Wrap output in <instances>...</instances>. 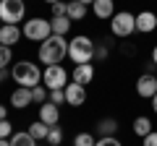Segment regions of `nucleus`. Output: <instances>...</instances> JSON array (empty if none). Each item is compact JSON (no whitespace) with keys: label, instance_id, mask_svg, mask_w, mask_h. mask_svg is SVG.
<instances>
[{"label":"nucleus","instance_id":"f257e3e1","mask_svg":"<svg viewBox=\"0 0 157 146\" xmlns=\"http://www.w3.org/2000/svg\"><path fill=\"white\" fill-rule=\"evenodd\" d=\"M63 57H68V39L66 37H58V34H50L45 42H39L37 50V60L47 65H60Z\"/></svg>","mask_w":157,"mask_h":146},{"label":"nucleus","instance_id":"f03ea898","mask_svg":"<svg viewBox=\"0 0 157 146\" xmlns=\"http://www.w3.org/2000/svg\"><path fill=\"white\" fill-rule=\"evenodd\" d=\"M94 47H97V42L92 39V37L76 34V37L68 39V57H71V63H76V65L92 63L94 60Z\"/></svg>","mask_w":157,"mask_h":146},{"label":"nucleus","instance_id":"7ed1b4c3","mask_svg":"<svg viewBox=\"0 0 157 146\" xmlns=\"http://www.w3.org/2000/svg\"><path fill=\"white\" fill-rule=\"evenodd\" d=\"M13 81L24 89H34V86L42 84V68L32 60H21V63H13V71H11Z\"/></svg>","mask_w":157,"mask_h":146},{"label":"nucleus","instance_id":"20e7f679","mask_svg":"<svg viewBox=\"0 0 157 146\" xmlns=\"http://www.w3.org/2000/svg\"><path fill=\"white\" fill-rule=\"evenodd\" d=\"M136 31V16L131 11H115V16L110 18V34L118 39H126Z\"/></svg>","mask_w":157,"mask_h":146},{"label":"nucleus","instance_id":"39448f33","mask_svg":"<svg viewBox=\"0 0 157 146\" xmlns=\"http://www.w3.org/2000/svg\"><path fill=\"white\" fill-rule=\"evenodd\" d=\"M21 31H24V37H26L29 42H45L52 34V29H50V21H47V18L34 16V18H29V21H24Z\"/></svg>","mask_w":157,"mask_h":146},{"label":"nucleus","instance_id":"423d86ee","mask_svg":"<svg viewBox=\"0 0 157 146\" xmlns=\"http://www.w3.org/2000/svg\"><path fill=\"white\" fill-rule=\"evenodd\" d=\"M26 16V3L24 0H3L0 3V21L11 24V26H18Z\"/></svg>","mask_w":157,"mask_h":146},{"label":"nucleus","instance_id":"0eeeda50","mask_svg":"<svg viewBox=\"0 0 157 146\" xmlns=\"http://www.w3.org/2000/svg\"><path fill=\"white\" fill-rule=\"evenodd\" d=\"M42 86L47 91H55V89H66L68 86V73L63 65H47L42 71Z\"/></svg>","mask_w":157,"mask_h":146},{"label":"nucleus","instance_id":"6e6552de","mask_svg":"<svg viewBox=\"0 0 157 146\" xmlns=\"http://www.w3.org/2000/svg\"><path fill=\"white\" fill-rule=\"evenodd\" d=\"M136 94L141 99H152L157 94V76L155 73H141L139 78H136Z\"/></svg>","mask_w":157,"mask_h":146},{"label":"nucleus","instance_id":"1a4fd4ad","mask_svg":"<svg viewBox=\"0 0 157 146\" xmlns=\"http://www.w3.org/2000/svg\"><path fill=\"white\" fill-rule=\"evenodd\" d=\"M63 91H66V104L68 107H81L86 102V86L76 84V81H71Z\"/></svg>","mask_w":157,"mask_h":146},{"label":"nucleus","instance_id":"9d476101","mask_svg":"<svg viewBox=\"0 0 157 146\" xmlns=\"http://www.w3.org/2000/svg\"><path fill=\"white\" fill-rule=\"evenodd\" d=\"M155 29H157V13H152V11L136 13V31L139 34H152Z\"/></svg>","mask_w":157,"mask_h":146},{"label":"nucleus","instance_id":"9b49d317","mask_svg":"<svg viewBox=\"0 0 157 146\" xmlns=\"http://www.w3.org/2000/svg\"><path fill=\"white\" fill-rule=\"evenodd\" d=\"M71 81H76V84H81V86L92 84V81H94V65H92V63L73 65V71H71Z\"/></svg>","mask_w":157,"mask_h":146},{"label":"nucleus","instance_id":"f8f14e48","mask_svg":"<svg viewBox=\"0 0 157 146\" xmlns=\"http://www.w3.org/2000/svg\"><path fill=\"white\" fill-rule=\"evenodd\" d=\"M92 13H94L100 21H110L115 16V0H94L92 3Z\"/></svg>","mask_w":157,"mask_h":146},{"label":"nucleus","instance_id":"ddd939ff","mask_svg":"<svg viewBox=\"0 0 157 146\" xmlns=\"http://www.w3.org/2000/svg\"><path fill=\"white\" fill-rule=\"evenodd\" d=\"M39 120L45 125H58V120H60V107L52 104V102H45V104H39Z\"/></svg>","mask_w":157,"mask_h":146},{"label":"nucleus","instance_id":"4468645a","mask_svg":"<svg viewBox=\"0 0 157 146\" xmlns=\"http://www.w3.org/2000/svg\"><path fill=\"white\" fill-rule=\"evenodd\" d=\"M24 37L21 26H11V24H3V29H0V45H6V47H13L18 45V39Z\"/></svg>","mask_w":157,"mask_h":146},{"label":"nucleus","instance_id":"2eb2a0df","mask_svg":"<svg viewBox=\"0 0 157 146\" xmlns=\"http://www.w3.org/2000/svg\"><path fill=\"white\" fill-rule=\"evenodd\" d=\"M29 104H34V99H32V89H24V86H18V89L11 94V107H16V110H26Z\"/></svg>","mask_w":157,"mask_h":146},{"label":"nucleus","instance_id":"dca6fc26","mask_svg":"<svg viewBox=\"0 0 157 146\" xmlns=\"http://www.w3.org/2000/svg\"><path fill=\"white\" fill-rule=\"evenodd\" d=\"M131 130H134V133L139 136V138H144V136H149L155 128H152V120L147 118V115H139V118H136L134 123H131Z\"/></svg>","mask_w":157,"mask_h":146},{"label":"nucleus","instance_id":"f3484780","mask_svg":"<svg viewBox=\"0 0 157 146\" xmlns=\"http://www.w3.org/2000/svg\"><path fill=\"white\" fill-rule=\"evenodd\" d=\"M71 18L68 16H60V18H50V29L52 34H58V37H68V31H71Z\"/></svg>","mask_w":157,"mask_h":146},{"label":"nucleus","instance_id":"a211bd4d","mask_svg":"<svg viewBox=\"0 0 157 146\" xmlns=\"http://www.w3.org/2000/svg\"><path fill=\"white\" fill-rule=\"evenodd\" d=\"M29 136H32L34 141H47V133H50V125H45L42 120H34V123H29Z\"/></svg>","mask_w":157,"mask_h":146},{"label":"nucleus","instance_id":"6ab92c4d","mask_svg":"<svg viewBox=\"0 0 157 146\" xmlns=\"http://www.w3.org/2000/svg\"><path fill=\"white\" fill-rule=\"evenodd\" d=\"M97 133H100V138H105V136H115L118 133V120L115 118H102L100 123H97Z\"/></svg>","mask_w":157,"mask_h":146},{"label":"nucleus","instance_id":"aec40b11","mask_svg":"<svg viewBox=\"0 0 157 146\" xmlns=\"http://www.w3.org/2000/svg\"><path fill=\"white\" fill-rule=\"evenodd\" d=\"M68 18L71 21H84L86 18V5L78 0H68Z\"/></svg>","mask_w":157,"mask_h":146},{"label":"nucleus","instance_id":"412c9836","mask_svg":"<svg viewBox=\"0 0 157 146\" xmlns=\"http://www.w3.org/2000/svg\"><path fill=\"white\" fill-rule=\"evenodd\" d=\"M11 146H37V141L29 136V130H21V133L11 136Z\"/></svg>","mask_w":157,"mask_h":146},{"label":"nucleus","instance_id":"4be33fe9","mask_svg":"<svg viewBox=\"0 0 157 146\" xmlns=\"http://www.w3.org/2000/svg\"><path fill=\"white\" fill-rule=\"evenodd\" d=\"M47 144H50V146H60L63 144V128H60V125H52V128H50V133H47Z\"/></svg>","mask_w":157,"mask_h":146},{"label":"nucleus","instance_id":"5701e85b","mask_svg":"<svg viewBox=\"0 0 157 146\" xmlns=\"http://www.w3.org/2000/svg\"><path fill=\"white\" fill-rule=\"evenodd\" d=\"M47 97H50V91H47L42 84L32 89V99H34V104H45V102H47Z\"/></svg>","mask_w":157,"mask_h":146},{"label":"nucleus","instance_id":"b1692460","mask_svg":"<svg viewBox=\"0 0 157 146\" xmlns=\"http://www.w3.org/2000/svg\"><path fill=\"white\" fill-rule=\"evenodd\" d=\"M97 138L92 133H76L73 136V146H94Z\"/></svg>","mask_w":157,"mask_h":146},{"label":"nucleus","instance_id":"393cba45","mask_svg":"<svg viewBox=\"0 0 157 146\" xmlns=\"http://www.w3.org/2000/svg\"><path fill=\"white\" fill-rule=\"evenodd\" d=\"M8 63H13V50L6 45H0V71H6Z\"/></svg>","mask_w":157,"mask_h":146},{"label":"nucleus","instance_id":"a878e982","mask_svg":"<svg viewBox=\"0 0 157 146\" xmlns=\"http://www.w3.org/2000/svg\"><path fill=\"white\" fill-rule=\"evenodd\" d=\"M50 11H52V18L68 16V3H66V0H60V3H52V5H50Z\"/></svg>","mask_w":157,"mask_h":146},{"label":"nucleus","instance_id":"bb28decb","mask_svg":"<svg viewBox=\"0 0 157 146\" xmlns=\"http://www.w3.org/2000/svg\"><path fill=\"white\" fill-rule=\"evenodd\" d=\"M47 102H52V104H66V91L63 89H55V91H50V97H47Z\"/></svg>","mask_w":157,"mask_h":146},{"label":"nucleus","instance_id":"cd10ccee","mask_svg":"<svg viewBox=\"0 0 157 146\" xmlns=\"http://www.w3.org/2000/svg\"><path fill=\"white\" fill-rule=\"evenodd\" d=\"M11 136H13V125H11V120H0V138L11 141Z\"/></svg>","mask_w":157,"mask_h":146},{"label":"nucleus","instance_id":"c85d7f7f","mask_svg":"<svg viewBox=\"0 0 157 146\" xmlns=\"http://www.w3.org/2000/svg\"><path fill=\"white\" fill-rule=\"evenodd\" d=\"M107 45H110V42H102V45L94 47V60H105L107 57Z\"/></svg>","mask_w":157,"mask_h":146},{"label":"nucleus","instance_id":"c756f323","mask_svg":"<svg viewBox=\"0 0 157 146\" xmlns=\"http://www.w3.org/2000/svg\"><path fill=\"white\" fill-rule=\"evenodd\" d=\"M94 146H123V144H121V141H118L115 136H105V138H100Z\"/></svg>","mask_w":157,"mask_h":146},{"label":"nucleus","instance_id":"7c9ffc66","mask_svg":"<svg viewBox=\"0 0 157 146\" xmlns=\"http://www.w3.org/2000/svg\"><path fill=\"white\" fill-rule=\"evenodd\" d=\"M141 146H157V130H152L149 136L141 138Z\"/></svg>","mask_w":157,"mask_h":146},{"label":"nucleus","instance_id":"2f4dec72","mask_svg":"<svg viewBox=\"0 0 157 146\" xmlns=\"http://www.w3.org/2000/svg\"><path fill=\"white\" fill-rule=\"evenodd\" d=\"M0 120H8V107L0 104Z\"/></svg>","mask_w":157,"mask_h":146},{"label":"nucleus","instance_id":"473e14b6","mask_svg":"<svg viewBox=\"0 0 157 146\" xmlns=\"http://www.w3.org/2000/svg\"><path fill=\"white\" fill-rule=\"evenodd\" d=\"M149 63H155V65H157V45L152 47V60H149Z\"/></svg>","mask_w":157,"mask_h":146},{"label":"nucleus","instance_id":"72a5a7b5","mask_svg":"<svg viewBox=\"0 0 157 146\" xmlns=\"http://www.w3.org/2000/svg\"><path fill=\"white\" fill-rule=\"evenodd\" d=\"M152 110H155V115H157V94L152 97Z\"/></svg>","mask_w":157,"mask_h":146},{"label":"nucleus","instance_id":"f704fd0d","mask_svg":"<svg viewBox=\"0 0 157 146\" xmlns=\"http://www.w3.org/2000/svg\"><path fill=\"white\" fill-rule=\"evenodd\" d=\"M78 3H84V5H86V8H89V5H92V3H94V0H78Z\"/></svg>","mask_w":157,"mask_h":146},{"label":"nucleus","instance_id":"c9c22d12","mask_svg":"<svg viewBox=\"0 0 157 146\" xmlns=\"http://www.w3.org/2000/svg\"><path fill=\"white\" fill-rule=\"evenodd\" d=\"M0 146H11V141H6V138H0Z\"/></svg>","mask_w":157,"mask_h":146},{"label":"nucleus","instance_id":"e433bc0d","mask_svg":"<svg viewBox=\"0 0 157 146\" xmlns=\"http://www.w3.org/2000/svg\"><path fill=\"white\" fill-rule=\"evenodd\" d=\"M42 3H47V5H52V3H60V0H42Z\"/></svg>","mask_w":157,"mask_h":146},{"label":"nucleus","instance_id":"4c0bfd02","mask_svg":"<svg viewBox=\"0 0 157 146\" xmlns=\"http://www.w3.org/2000/svg\"><path fill=\"white\" fill-rule=\"evenodd\" d=\"M3 78H6V71H0V84H3Z\"/></svg>","mask_w":157,"mask_h":146},{"label":"nucleus","instance_id":"58836bf2","mask_svg":"<svg viewBox=\"0 0 157 146\" xmlns=\"http://www.w3.org/2000/svg\"><path fill=\"white\" fill-rule=\"evenodd\" d=\"M0 29H3V21H0Z\"/></svg>","mask_w":157,"mask_h":146},{"label":"nucleus","instance_id":"ea45409f","mask_svg":"<svg viewBox=\"0 0 157 146\" xmlns=\"http://www.w3.org/2000/svg\"><path fill=\"white\" fill-rule=\"evenodd\" d=\"M0 3H3V0H0Z\"/></svg>","mask_w":157,"mask_h":146},{"label":"nucleus","instance_id":"a19ab883","mask_svg":"<svg viewBox=\"0 0 157 146\" xmlns=\"http://www.w3.org/2000/svg\"><path fill=\"white\" fill-rule=\"evenodd\" d=\"M47 146H50V144H47Z\"/></svg>","mask_w":157,"mask_h":146},{"label":"nucleus","instance_id":"79ce46f5","mask_svg":"<svg viewBox=\"0 0 157 146\" xmlns=\"http://www.w3.org/2000/svg\"><path fill=\"white\" fill-rule=\"evenodd\" d=\"M155 76H157V73H155Z\"/></svg>","mask_w":157,"mask_h":146}]
</instances>
